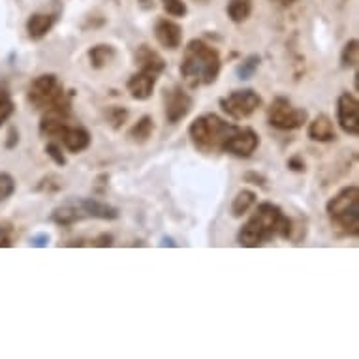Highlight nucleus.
<instances>
[{
	"mask_svg": "<svg viewBox=\"0 0 359 359\" xmlns=\"http://www.w3.org/2000/svg\"><path fill=\"white\" fill-rule=\"evenodd\" d=\"M294 231L292 218L286 217L284 211L271 201H264L256 207L252 217L243 224L237 231V243L241 247L258 248L273 241L275 237L288 239Z\"/></svg>",
	"mask_w": 359,
	"mask_h": 359,
	"instance_id": "obj_1",
	"label": "nucleus"
},
{
	"mask_svg": "<svg viewBox=\"0 0 359 359\" xmlns=\"http://www.w3.org/2000/svg\"><path fill=\"white\" fill-rule=\"evenodd\" d=\"M220 70H222V60L212 46L198 38L187 43L181 60V77L190 88L207 87L217 83Z\"/></svg>",
	"mask_w": 359,
	"mask_h": 359,
	"instance_id": "obj_2",
	"label": "nucleus"
},
{
	"mask_svg": "<svg viewBox=\"0 0 359 359\" xmlns=\"http://www.w3.org/2000/svg\"><path fill=\"white\" fill-rule=\"evenodd\" d=\"M88 218L117 220L118 209L100 200H95V198H70L55 207L51 212V222L59 224V226H72V224L88 220Z\"/></svg>",
	"mask_w": 359,
	"mask_h": 359,
	"instance_id": "obj_3",
	"label": "nucleus"
},
{
	"mask_svg": "<svg viewBox=\"0 0 359 359\" xmlns=\"http://www.w3.org/2000/svg\"><path fill=\"white\" fill-rule=\"evenodd\" d=\"M231 126L233 124L224 121L215 113H207L190 123L189 137L200 153H217V151H222V145L230 134Z\"/></svg>",
	"mask_w": 359,
	"mask_h": 359,
	"instance_id": "obj_4",
	"label": "nucleus"
},
{
	"mask_svg": "<svg viewBox=\"0 0 359 359\" xmlns=\"http://www.w3.org/2000/svg\"><path fill=\"white\" fill-rule=\"evenodd\" d=\"M327 217L337 230L344 236L355 237L359 233V189L355 184L344 187L325 205Z\"/></svg>",
	"mask_w": 359,
	"mask_h": 359,
	"instance_id": "obj_5",
	"label": "nucleus"
},
{
	"mask_svg": "<svg viewBox=\"0 0 359 359\" xmlns=\"http://www.w3.org/2000/svg\"><path fill=\"white\" fill-rule=\"evenodd\" d=\"M27 100L38 111H48L55 107H72V98L65 85L55 74H41L30 81L27 88Z\"/></svg>",
	"mask_w": 359,
	"mask_h": 359,
	"instance_id": "obj_6",
	"label": "nucleus"
},
{
	"mask_svg": "<svg viewBox=\"0 0 359 359\" xmlns=\"http://www.w3.org/2000/svg\"><path fill=\"white\" fill-rule=\"evenodd\" d=\"M267 121L273 128L292 132V130L301 128L303 124L309 123V111L303 107H295L288 98L278 96L273 100L271 107L267 111Z\"/></svg>",
	"mask_w": 359,
	"mask_h": 359,
	"instance_id": "obj_7",
	"label": "nucleus"
},
{
	"mask_svg": "<svg viewBox=\"0 0 359 359\" xmlns=\"http://www.w3.org/2000/svg\"><path fill=\"white\" fill-rule=\"evenodd\" d=\"M264 100L262 96L252 90V88H245V90H233L228 96L220 98V107L224 113H228V117L243 121L252 115L258 107H262Z\"/></svg>",
	"mask_w": 359,
	"mask_h": 359,
	"instance_id": "obj_8",
	"label": "nucleus"
},
{
	"mask_svg": "<svg viewBox=\"0 0 359 359\" xmlns=\"http://www.w3.org/2000/svg\"><path fill=\"white\" fill-rule=\"evenodd\" d=\"M258 147L259 136L252 128L233 124L222 145V153H228L231 156H237V158H248V156H252L256 153Z\"/></svg>",
	"mask_w": 359,
	"mask_h": 359,
	"instance_id": "obj_9",
	"label": "nucleus"
},
{
	"mask_svg": "<svg viewBox=\"0 0 359 359\" xmlns=\"http://www.w3.org/2000/svg\"><path fill=\"white\" fill-rule=\"evenodd\" d=\"M192 106H194L192 96L181 85L165 90V118L170 124L181 123L192 111Z\"/></svg>",
	"mask_w": 359,
	"mask_h": 359,
	"instance_id": "obj_10",
	"label": "nucleus"
},
{
	"mask_svg": "<svg viewBox=\"0 0 359 359\" xmlns=\"http://www.w3.org/2000/svg\"><path fill=\"white\" fill-rule=\"evenodd\" d=\"M337 123L348 136L359 134V102L350 93H342L337 100Z\"/></svg>",
	"mask_w": 359,
	"mask_h": 359,
	"instance_id": "obj_11",
	"label": "nucleus"
},
{
	"mask_svg": "<svg viewBox=\"0 0 359 359\" xmlns=\"http://www.w3.org/2000/svg\"><path fill=\"white\" fill-rule=\"evenodd\" d=\"M55 140H59V142L65 145L66 151H70V153L74 154L87 151V149L90 147V143H93L90 132L79 123H76L74 118L68 121V123L59 130V134H57Z\"/></svg>",
	"mask_w": 359,
	"mask_h": 359,
	"instance_id": "obj_12",
	"label": "nucleus"
},
{
	"mask_svg": "<svg viewBox=\"0 0 359 359\" xmlns=\"http://www.w3.org/2000/svg\"><path fill=\"white\" fill-rule=\"evenodd\" d=\"M160 74L151 70H140L136 72L134 76H130V79L126 81V90L130 93V96L137 102L149 100L153 96V90L158 83Z\"/></svg>",
	"mask_w": 359,
	"mask_h": 359,
	"instance_id": "obj_13",
	"label": "nucleus"
},
{
	"mask_svg": "<svg viewBox=\"0 0 359 359\" xmlns=\"http://www.w3.org/2000/svg\"><path fill=\"white\" fill-rule=\"evenodd\" d=\"M154 36H156V40L162 48L175 51L183 43V27L175 21H171V19L160 18L154 23Z\"/></svg>",
	"mask_w": 359,
	"mask_h": 359,
	"instance_id": "obj_14",
	"label": "nucleus"
},
{
	"mask_svg": "<svg viewBox=\"0 0 359 359\" xmlns=\"http://www.w3.org/2000/svg\"><path fill=\"white\" fill-rule=\"evenodd\" d=\"M57 13H32L27 19V34L32 41H40L51 32L57 23Z\"/></svg>",
	"mask_w": 359,
	"mask_h": 359,
	"instance_id": "obj_15",
	"label": "nucleus"
},
{
	"mask_svg": "<svg viewBox=\"0 0 359 359\" xmlns=\"http://www.w3.org/2000/svg\"><path fill=\"white\" fill-rule=\"evenodd\" d=\"M306 132H309V137H311L312 142H318V143L333 142V140L337 137L333 121H331L327 115H318L314 121H311Z\"/></svg>",
	"mask_w": 359,
	"mask_h": 359,
	"instance_id": "obj_16",
	"label": "nucleus"
},
{
	"mask_svg": "<svg viewBox=\"0 0 359 359\" xmlns=\"http://www.w3.org/2000/svg\"><path fill=\"white\" fill-rule=\"evenodd\" d=\"M136 65L140 66V70L156 72L160 76L165 70V60L162 59V55L158 51H154L153 48H149V46H140L137 48Z\"/></svg>",
	"mask_w": 359,
	"mask_h": 359,
	"instance_id": "obj_17",
	"label": "nucleus"
},
{
	"mask_svg": "<svg viewBox=\"0 0 359 359\" xmlns=\"http://www.w3.org/2000/svg\"><path fill=\"white\" fill-rule=\"evenodd\" d=\"M87 55L90 66H93L95 70H102V68H106V66L115 59L117 51H115V48L109 46V43H98L95 48L88 49Z\"/></svg>",
	"mask_w": 359,
	"mask_h": 359,
	"instance_id": "obj_18",
	"label": "nucleus"
},
{
	"mask_svg": "<svg viewBox=\"0 0 359 359\" xmlns=\"http://www.w3.org/2000/svg\"><path fill=\"white\" fill-rule=\"evenodd\" d=\"M258 201V196L252 190H239L231 201V217L243 218Z\"/></svg>",
	"mask_w": 359,
	"mask_h": 359,
	"instance_id": "obj_19",
	"label": "nucleus"
},
{
	"mask_svg": "<svg viewBox=\"0 0 359 359\" xmlns=\"http://www.w3.org/2000/svg\"><path fill=\"white\" fill-rule=\"evenodd\" d=\"M154 132V121L153 117H149V115H143L140 121H137L128 132L130 142L137 143V145H142V143H147L151 140Z\"/></svg>",
	"mask_w": 359,
	"mask_h": 359,
	"instance_id": "obj_20",
	"label": "nucleus"
},
{
	"mask_svg": "<svg viewBox=\"0 0 359 359\" xmlns=\"http://www.w3.org/2000/svg\"><path fill=\"white\" fill-rule=\"evenodd\" d=\"M252 13V0H230L228 2V18L233 23H243L247 21Z\"/></svg>",
	"mask_w": 359,
	"mask_h": 359,
	"instance_id": "obj_21",
	"label": "nucleus"
},
{
	"mask_svg": "<svg viewBox=\"0 0 359 359\" xmlns=\"http://www.w3.org/2000/svg\"><path fill=\"white\" fill-rule=\"evenodd\" d=\"M359 60V41L355 38L352 40H348L344 43V48H342L341 53V66L342 68H355L358 66Z\"/></svg>",
	"mask_w": 359,
	"mask_h": 359,
	"instance_id": "obj_22",
	"label": "nucleus"
},
{
	"mask_svg": "<svg viewBox=\"0 0 359 359\" xmlns=\"http://www.w3.org/2000/svg\"><path fill=\"white\" fill-rule=\"evenodd\" d=\"M13 111H15V104H13L12 93L6 85L0 83V126L12 117Z\"/></svg>",
	"mask_w": 359,
	"mask_h": 359,
	"instance_id": "obj_23",
	"label": "nucleus"
},
{
	"mask_svg": "<svg viewBox=\"0 0 359 359\" xmlns=\"http://www.w3.org/2000/svg\"><path fill=\"white\" fill-rule=\"evenodd\" d=\"M104 115H106V121L109 123V126H111V128H115V130L123 128L124 123H126V121H128V117H130L128 109H126V107H123V106L107 107Z\"/></svg>",
	"mask_w": 359,
	"mask_h": 359,
	"instance_id": "obj_24",
	"label": "nucleus"
},
{
	"mask_svg": "<svg viewBox=\"0 0 359 359\" xmlns=\"http://www.w3.org/2000/svg\"><path fill=\"white\" fill-rule=\"evenodd\" d=\"M259 60L262 59H259L258 55H248L247 59L237 66V77L239 79H250L259 68Z\"/></svg>",
	"mask_w": 359,
	"mask_h": 359,
	"instance_id": "obj_25",
	"label": "nucleus"
},
{
	"mask_svg": "<svg viewBox=\"0 0 359 359\" xmlns=\"http://www.w3.org/2000/svg\"><path fill=\"white\" fill-rule=\"evenodd\" d=\"M15 192V179L6 171H0V205L8 201Z\"/></svg>",
	"mask_w": 359,
	"mask_h": 359,
	"instance_id": "obj_26",
	"label": "nucleus"
},
{
	"mask_svg": "<svg viewBox=\"0 0 359 359\" xmlns=\"http://www.w3.org/2000/svg\"><path fill=\"white\" fill-rule=\"evenodd\" d=\"M160 2H162V6L171 18H184L189 13V8H187L183 0H160Z\"/></svg>",
	"mask_w": 359,
	"mask_h": 359,
	"instance_id": "obj_27",
	"label": "nucleus"
},
{
	"mask_svg": "<svg viewBox=\"0 0 359 359\" xmlns=\"http://www.w3.org/2000/svg\"><path fill=\"white\" fill-rule=\"evenodd\" d=\"M13 239H15V231L12 224L0 222V248L13 247Z\"/></svg>",
	"mask_w": 359,
	"mask_h": 359,
	"instance_id": "obj_28",
	"label": "nucleus"
},
{
	"mask_svg": "<svg viewBox=\"0 0 359 359\" xmlns=\"http://www.w3.org/2000/svg\"><path fill=\"white\" fill-rule=\"evenodd\" d=\"M62 189V181H60V177L57 175H48L41 179L36 190H43V192H59Z\"/></svg>",
	"mask_w": 359,
	"mask_h": 359,
	"instance_id": "obj_29",
	"label": "nucleus"
},
{
	"mask_svg": "<svg viewBox=\"0 0 359 359\" xmlns=\"http://www.w3.org/2000/svg\"><path fill=\"white\" fill-rule=\"evenodd\" d=\"M46 153H48V156H51L53 158V162L57 165H66V156L65 153H62V149H60L59 143H48V147H46Z\"/></svg>",
	"mask_w": 359,
	"mask_h": 359,
	"instance_id": "obj_30",
	"label": "nucleus"
},
{
	"mask_svg": "<svg viewBox=\"0 0 359 359\" xmlns=\"http://www.w3.org/2000/svg\"><path fill=\"white\" fill-rule=\"evenodd\" d=\"M243 179H245L247 183L258 184V187H264V184L267 183V179H265L262 173H258V171H247V173L243 175Z\"/></svg>",
	"mask_w": 359,
	"mask_h": 359,
	"instance_id": "obj_31",
	"label": "nucleus"
},
{
	"mask_svg": "<svg viewBox=\"0 0 359 359\" xmlns=\"http://www.w3.org/2000/svg\"><path fill=\"white\" fill-rule=\"evenodd\" d=\"M113 245V236L111 233H100L98 237L93 239V247H102V248H107Z\"/></svg>",
	"mask_w": 359,
	"mask_h": 359,
	"instance_id": "obj_32",
	"label": "nucleus"
},
{
	"mask_svg": "<svg viewBox=\"0 0 359 359\" xmlns=\"http://www.w3.org/2000/svg\"><path fill=\"white\" fill-rule=\"evenodd\" d=\"M19 143V130L15 128V126H12V128L8 130V136H6V149H15L18 147Z\"/></svg>",
	"mask_w": 359,
	"mask_h": 359,
	"instance_id": "obj_33",
	"label": "nucleus"
},
{
	"mask_svg": "<svg viewBox=\"0 0 359 359\" xmlns=\"http://www.w3.org/2000/svg\"><path fill=\"white\" fill-rule=\"evenodd\" d=\"M48 243H49V236L48 233H38V236H34L32 239H30V245L32 247H48Z\"/></svg>",
	"mask_w": 359,
	"mask_h": 359,
	"instance_id": "obj_34",
	"label": "nucleus"
},
{
	"mask_svg": "<svg viewBox=\"0 0 359 359\" xmlns=\"http://www.w3.org/2000/svg\"><path fill=\"white\" fill-rule=\"evenodd\" d=\"M288 168L292 171H305V162H303L301 156H292L288 160Z\"/></svg>",
	"mask_w": 359,
	"mask_h": 359,
	"instance_id": "obj_35",
	"label": "nucleus"
},
{
	"mask_svg": "<svg viewBox=\"0 0 359 359\" xmlns=\"http://www.w3.org/2000/svg\"><path fill=\"white\" fill-rule=\"evenodd\" d=\"M271 2H275V4L280 8H288V6H292L294 2H297V0H271Z\"/></svg>",
	"mask_w": 359,
	"mask_h": 359,
	"instance_id": "obj_36",
	"label": "nucleus"
},
{
	"mask_svg": "<svg viewBox=\"0 0 359 359\" xmlns=\"http://www.w3.org/2000/svg\"><path fill=\"white\" fill-rule=\"evenodd\" d=\"M137 2H140V6H142L143 10H151V8H154L153 0H137Z\"/></svg>",
	"mask_w": 359,
	"mask_h": 359,
	"instance_id": "obj_37",
	"label": "nucleus"
},
{
	"mask_svg": "<svg viewBox=\"0 0 359 359\" xmlns=\"http://www.w3.org/2000/svg\"><path fill=\"white\" fill-rule=\"evenodd\" d=\"M165 245H170V247H177L175 243H173V239H164V243H162V247H165Z\"/></svg>",
	"mask_w": 359,
	"mask_h": 359,
	"instance_id": "obj_38",
	"label": "nucleus"
},
{
	"mask_svg": "<svg viewBox=\"0 0 359 359\" xmlns=\"http://www.w3.org/2000/svg\"><path fill=\"white\" fill-rule=\"evenodd\" d=\"M201 2H203V0H201Z\"/></svg>",
	"mask_w": 359,
	"mask_h": 359,
	"instance_id": "obj_39",
	"label": "nucleus"
}]
</instances>
